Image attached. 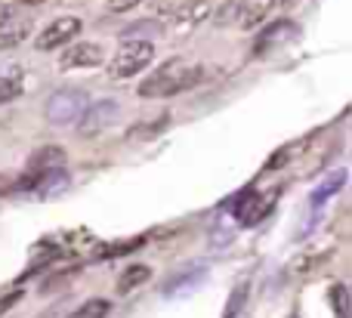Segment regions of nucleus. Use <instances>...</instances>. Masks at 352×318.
<instances>
[{
    "label": "nucleus",
    "mask_w": 352,
    "mask_h": 318,
    "mask_svg": "<svg viewBox=\"0 0 352 318\" xmlns=\"http://www.w3.org/2000/svg\"><path fill=\"white\" fill-rule=\"evenodd\" d=\"M201 80H204V65L173 56V59L161 62V65L142 80L140 96L142 99H167V96H176V93L192 90Z\"/></svg>",
    "instance_id": "obj_1"
},
{
    "label": "nucleus",
    "mask_w": 352,
    "mask_h": 318,
    "mask_svg": "<svg viewBox=\"0 0 352 318\" xmlns=\"http://www.w3.org/2000/svg\"><path fill=\"white\" fill-rule=\"evenodd\" d=\"M90 105V96L80 87H62V90L50 93L47 105H43V115H47V124L53 127H68V124H78L84 109Z\"/></svg>",
    "instance_id": "obj_2"
},
{
    "label": "nucleus",
    "mask_w": 352,
    "mask_h": 318,
    "mask_svg": "<svg viewBox=\"0 0 352 318\" xmlns=\"http://www.w3.org/2000/svg\"><path fill=\"white\" fill-rule=\"evenodd\" d=\"M155 59V43L152 41H121V47L115 49L109 62V74L115 80L136 78L140 71H146Z\"/></svg>",
    "instance_id": "obj_3"
},
{
    "label": "nucleus",
    "mask_w": 352,
    "mask_h": 318,
    "mask_svg": "<svg viewBox=\"0 0 352 318\" xmlns=\"http://www.w3.org/2000/svg\"><path fill=\"white\" fill-rule=\"evenodd\" d=\"M278 195H281V189H269V192L244 189L241 195L235 198V207H232V214H235V220L241 223V226H256V223H263L269 214H272Z\"/></svg>",
    "instance_id": "obj_4"
},
{
    "label": "nucleus",
    "mask_w": 352,
    "mask_h": 318,
    "mask_svg": "<svg viewBox=\"0 0 352 318\" xmlns=\"http://www.w3.org/2000/svg\"><path fill=\"white\" fill-rule=\"evenodd\" d=\"M300 31H303V28H300L294 19H278V22H272L269 28H263L260 34H256L250 56H254V59H266V56L278 53V49H285L287 43L297 41Z\"/></svg>",
    "instance_id": "obj_5"
},
{
    "label": "nucleus",
    "mask_w": 352,
    "mask_h": 318,
    "mask_svg": "<svg viewBox=\"0 0 352 318\" xmlns=\"http://www.w3.org/2000/svg\"><path fill=\"white\" fill-rule=\"evenodd\" d=\"M118 117H121V105H118V99H96V102H90L84 109V115H80L78 136L90 139V136L102 133L105 127H111Z\"/></svg>",
    "instance_id": "obj_6"
},
{
    "label": "nucleus",
    "mask_w": 352,
    "mask_h": 318,
    "mask_svg": "<svg viewBox=\"0 0 352 318\" xmlns=\"http://www.w3.org/2000/svg\"><path fill=\"white\" fill-rule=\"evenodd\" d=\"M80 31H84V22H80L78 16H59L56 22H50L47 28L34 37V47L41 49V53L56 49V47H65V43H72Z\"/></svg>",
    "instance_id": "obj_7"
},
{
    "label": "nucleus",
    "mask_w": 352,
    "mask_h": 318,
    "mask_svg": "<svg viewBox=\"0 0 352 318\" xmlns=\"http://www.w3.org/2000/svg\"><path fill=\"white\" fill-rule=\"evenodd\" d=\"M213 12L210 0H182L179 6L170 12V22H167V31L170 34H188V31H195L201 22H204L207 16Z\"/></svg>",
    "instance_id": "obj_8"
},
{
    "label": "nucleus",
    "mask_w": 352,
    "mask_h": 318,
    "mask_svg": "<svg viewBox=\"0 0 352 318\" xmlns=\"http://www.w3.org/2000/svg\"><path fill=\"white\" fill-rule=\"evenodd\" d=\"M102 59H105V53H102L99 43L80 41V43H72V47L62 53L59 68L62 71H74V68H96V65H102Z\"/></svg>",
    "instance_id": "obj_9"
},
{
    "label": "nucleus",
    "mask_w": 352,
    "mask_h": 318,
    "mask_svg": "<svg viewBox=\"0 0 352 318\" xmlns=\"http://www.w3.org/2000/svg\"><path fill=\"white\" fill-rule=\"evenodd\" d=\"M65 158H68V152L62 146H43L28 158L25 173H28V177L43 179V177H50V173L62 170V167H65Z\"/></svg>",
    "instance_id": "obj_10"
},
{
    "label": "nucleus",
    "mask_w": 352,
    "mask_h": 318,
    "mask_svg": "<svg viewBox=\"0 0 352 318\" xmlns=\"http://www.w3.org/2000/svg\"><path fill=\"white\" fill-rule=\"evenodd\" d=\"M272 6H275V0H238V16H235L238 28L254 31L256 25L266 22V16L272 12Z\"/></svg>",
    "instance_id": "obj_11"
},
{
    "label": "nucleus",
    "mask_w": 352,
    "mask_h": 318,
    "mask_svg": "<svg viewBox=\"0 0 352 318\" xmlns=\"http://www.w3.org/2000/svg\"><path fill=\"white\" fill-rule=\"evenodd\" d=\"M312 136H306V139H294L287 142V146H281L278 152H272V158L266 161V170H275V167H287L294 158H303V152L309 148Z\"/></svg>",
    "instance_id": "obj_12"
},
{
    "label": "nucleus",
    "mask_w": 352,
    "mask_h": 318,
    "mask_svg": "<svg viewBox=\"0 0 352 318\" xmlns=\"http://www.w3.org/2000/svg\"><path fill=\"white\" fill-rule=\"evenodd\" d=\"M31 28H34V22H31V19L0 25V49H12V47H19V43H22L25 37L31 34Z\"/></svg>",
    "instance_id": "obj_13"
},
{
    "label": "nucleus",
    "mask_w": 352,
    "mask_h": 318,
    "mask_svg": "<svg viewBox=\"0 0 352 318\" xmlns=\"http://www.w3.org/2000/svg\"><path fill=\"white\" fill-rule=\"evenodd\" d=\"M59 253H62L59 245H53V241H41V245H34V253H31V263H28V272H25V275H34V272L53 266L56 260H59Z\"/></svg>",
    "instance_id": "obj_14"
},
{
    "label": "nucleus",
    "mask_w": 352,
    "mask_h": 318,
    "mask_svg": "<svg viewBox=\"0 0 352 318\" xmlns=\"http://www.w3.org/2000/svg\"><path fill=\"white\" fill-rule=\"evenodd\" d=\"M152 278V269L148 266H142V263H136V266H130V269H124L121 272V278H118V294H130V291H136V288H142V284Z\"/></svg>",
    "instance_id": "obj_15"
},
{
    "label": "nucleus",
    "mask_w": 352,
    "mask_h": 318,
    "mask_svg": "<svg viewBox=\"0 0 352 318\" xmlns=\"http://www.w3.org/2000/svg\"><path fill=\"white\" fill-rule=\"evenodd\" d=\"M146 245V235L140 238H124V241H115V245H105L96 251V260H115V257H124V253H133Z\"/></svg>",
    "instance_id": "obj_16"
},
{
    "label": "nucleus",
    "mask_w": 352,
    "mask_h": 318,
    "mask_svg": "<svg viewBox=\"0 0 352 318\" xmlns=\"http://www.w3.org/2000/svg\"><path fill=\"white\" fill-rule=\"evenodd\" d=\"M343 185H346V170H334V173H331L328 179H324L322 185H318L316 192H312V204H316V207H318V204H322L324 198L337 195V192H340Z\"/></svg>",
    "instance_id": "obj_17"
},
{
    "label": "nucleus",
    "mask_w": 352,
    "mask_h": 318,
    "mask_svg": "<svg viewBox=\"0 0 352 318\" xmlns=\"http://www.w3.org/2000/svg\"><path fill=\"white\" fill-rule=\"evenodd\" d=\"M204 278V272L201 269H188V272H182V275H173L170 282H167V288H164V294L167 297H173V294H186L188 288H195V284Z\"/></svg>",
    "instance_id": "obj_18"
},
{
    "label": "nucleus",
    "mask_w": 352,
    "mask_h": 318,
    "mask_svg": "<svg viewBox=\"0 0 352 318\" xmlns=\"http://www.w3.org/2000/svg\"><path fill=\"white\" fill-rule=\"evenodd\" d=\"M111 313V303L102 300V297H93V300L80 303V309H74L68 318H105Z\"/></svg>",
    "instance_id": "obj_19"
},
{
    "label": "nucleus",
    "mask_w": 352,
    "mask_h": 318,
    "mask_svg": "<svg viewBox=\"0 0 352 318\" xmlns=\"http://www.w3.org/2000/svg\"><path fill=\"white\" fill-rule=\"evenodd\" d=\"M164 31V25L158 22H133L130 28H124V41H148V37H158Z\"/></svg>",
    "instance_id": "obj_20"
},
{
    "label": "nucleus",
    "mask_w": 352,
    "mask_h": 318,
    "mask_svg": "<svg viewBox=\"0 0 352 318\" xmlns=\"http://www.w3.org/2000/svg\"><path fill=\"white\" fill-rule=\"evenodd\" d=\"M328 300H331V306H334L337 318H349V291H346V284L337 282L334 288L328 291Z\"/></svg>",
    "instance_id": "obj_21"
},
{
    "label": "nucleus",
    "mask_w": 352,
    "mask_h": 318,
    "mask_svg": "<svg viewBox=\"0 0 352 318\" xmlns=\"http://www.w3.org/2000/svg\"><path fill=\"white\" fill-rule=\"evenodd\" d=\"M324 260H331V253H328V257H324V253H309V257H297L291 266H287V272H291V275H306V272L318 269V266H322Z\"/></svg>",
    "instance_id": "obj_22"
},
{
    "label": "nucleus",
    "mask_w": 352,
    "mask_h": 318,
    "mask_svg": "<svg viewBox=\"0 0 352 318\" xmlns=\"http://www.w3.org/2000/svg\"><path fill=\"white\" fill-rule=\"evenodd\" d=\"M16 96H22V78L19 74H0V105L3 102H12Z\"/></svg>",
    "instance_id": "obj_23"
},
{
    "label": "nucleus",
    "mask_w": 352,
    "mask_h": 318,
    "mask_svg": "<svg viewBox=\"0 0 352 318\" xmlns=\"http://www.w3.org/2000/svg\"><path fill=\"white\" fill-rule=\"evenodd\" d=\"M167 124V115H161L158 121H148V124H136L133 130H130V139H148V136H158L161 130H164Z\"/></svg>",
    "instance_id": "obj_24"
},
{
    "label": "nucleus",
    "mask_w": 352,
    "mask_h": 318,
    "mask_svg": "<svg viewBox=\"0 0 352 318\" xmlns=\"http://www.w3.org/2000/svg\"><path fill=\"white\" fill-rule=\"evenodd\" d=\"M244 300H248V282H241L235 288V294H232V300H229V306H226V315L223 318H235L238 313H241Z\"/></svg>",
    "instance_id": "obj_25"
},
{
    "label": "nucleus",
    "mask_w": 352,
    "mask_h": 318,
    "mask_svg": "<svg viewBox=\"0 0 352 318\" xmlns=\"http://www.w3.org/2000/svg\"><path fill=\"white\" fill-rule=\"evenodd\" d=\"M235 16H238V0H226V3L219 6V12H217V25L235 22Z\"/></svg>",
    "instance_id": "obj_26"
},
{
    "label": "nucleus",
    "mask_w": 352,
    "mask_h": 318,
    "mask_svg": "<svg viewBox=\"0 0 352 318\" xmlns=\"http://www.w3.org/2000/svg\"><path fill=\"white\" fill-rule=\"evenodd\" d=\"M22 297H25L22 291H10V294H3V297H0V318H3L6 313H10V309L16 306V303L22 300Z\"/></svg>",
    "instance_id": "obj_27"
},
{
    "label": "nucleus",
    "mask_w": 352,
    "mask_h": 318,
    "mask_svg": "<svg viewBox=\"0 0 352 318\" xmlns=\"http://www.w3.org/2000/svg\"><path fill=\"white\" fill-rule=\"evenodd\" d=\"M142 0H105V6H109V12H127V10H136Z\"/></svg>",
    "instance_id": "obj_28"
},
{
    "label": "nucleus",
    "mask_w": 352,
    "mask_h": 318,
    "mask_svg": "<svg viewBox=\"0 0 352 318\" xmlns=\"http://www.w3.org/2000/svg\"><path fill=\"white\" fill-rule=\"evenodd\" d=\"M12 3H19V6H41V3H47V0H12Z\"/></svg>",
    "instance_id": "obj_29"
},
{
    "label": "nucleus",
    "mask_w": 352,
    "mask_h": 318,
    "mask_svg": "<svg viewBox=\"0 0 352 318\" xmlns=\"http://www.w3.org/2000/svg\"><path fill=\"white\" fill-rule=\"evenodd\" d=\"M0 74H3V71H0Z\"/></svg>",
    "instance_id": "obj_30"
}]
</instances>
